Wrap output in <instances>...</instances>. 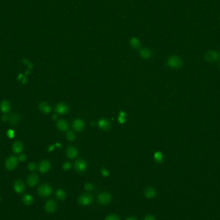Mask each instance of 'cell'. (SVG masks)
Masks as SVG:
<instances>
[{"label": "cell", "instance_id": "6da1fadb", "mask_svg": "<svg viewBox=\"0 0 220 220\" xmlns=\"http://www.w3.org/2000/svg\"><path fill=\"white\" fill-rule=\"evenodd\" d=\"M167 65L172 69H179L183 66V61L179 56L173 55L167 58Z\"/></svg>", "mask_w": 220, "mask_h": 220}, {"label": "cell", "instance_id": "7a4b0ae2", "mask_svg": "<svg viewBox=\"0 0 220 220\" xmlns=\"http://www.w3.org/2000/svg\"><path fill=\"white\" fill-rule=\"evenodd\" d=\"M204 59L209 63L218 62L220 60V53L216 50H209L205 53Z\"/></svg>", "mask_w": 220, "mask_h": 220}, {"label": "cell", "instance_id": "3957f363", "mask_svg": "<svg viewBox=\"0 0 220 220\" xmlns=\"http://www.w3.org/2000/svg\"><path fill=\"white\" fill-rule=\"evenodd\" d=\"M37 193L41 197H48L52 193V188L48 184H43L39 187Z\"/></svg>", "mask_w": 220, "mask_h": 220}, {"label": "cell", "instance_id": "277c9868", "mask_svg": "<svg viewBox=\"0 0 220 220\" xmlns=\"http://www.w3.org/2000/svg\"><path fill=\"white\" fill-rule=\"evenodd\" d=\"M18 158L15 156H11L7 158L5 161V167L9 171L15 169L18 165Z\"/></svg>", "mask_w": 220, "mask_h": 220}, {"label": "cell", "instance_id": "5b68a950", "mask_svg": "<svg viewBox=\"0 0 220 220\" xmlns=\"http://www.w3.org/2000/svg\"><path fill=\"white\" fill-rule=\"evenodd\" d=\"M93 198L90 194H82L79 198L78 202L80 205L83 206H87L91 204L93 202Z\"/></svg>", "mask_w": 220, "mask_h": 220}, {"label": "cell", "instance_id": "8992f818", "mask_svg": "<svg viewBox=\"0 0 220 220\" xmlns=\"http://www.w3.org/2000/svg\"><path fill=\"white\" fill-rule=\"evenodd\" d=\"M112 196L108 192H102L98 196L97 201L101 205H108L112 202Z\"/></svg>", "mask_w": 220, "mask_h": 220}, {"label": "cell", "instance_id": "52a82bcc", "mask_svg": "<svg viewBox=\"0 0 220 220\" xmlns=\"http://www.w3.org/2000/svg\"><path fill=\"white\" fill-rule=\"evenodd\" d=\"M74 168L77 172L79 173H84L87 169V164L85 160L82 159L77 160L74 163Z\"/></svg>", "mask_w": 220, "mask_h": 220}, {"label": "cell", "instance_id": "ba28073f", "mask_svg": "<svg viewBox=\"0 0 220 220\" xmlns=\"http://www.w3.org/2000/svg\"><path fill=\"white\" fill-rule=\"evenodd\" d=\"M55 112L57 114L64 115L69 112V107L64 102H60L57 104L55 107Z\"/></svg>", "mask_w": 220, "mask_h": 220}, {"label": "cell", "instance_id": "9c48e42d", "mask_svg": "<svg viewBox=\"0 0 220 220\" xmlns=\"http://www.w3.org/2000/svg\"><path fill=\"white\" fill-rule=\"evenodd\" d=\"M39 180H40V178H39L37 174L31 173L28 176L27 179V185L30 187H33L37 184L39 182Z\"/></svg>", "mask_w": 220, "mask_h": 220}, {"label": "cell", "instance_id": "30bf717a", "mask_svg": "<svg viewBox=\"0 0 220 220\" xmlns=\"http://www.w3.org/2000/svg\"><path fill=\"white\" fill-rule=\"evenodd\" d=\"M39 170L42 173H46L48 172L51 169V164L48 160H42L39 165Z\"/></svg>", "mask_w": 220, "mask_h": 220}, {"label": "cell", "instance_id": "8fae6325", "mask_svg": "<svg viewBox=\"0 0 220 220\" xmlns=\"http://www.w3.org/2000/svg\"><path fill=\"white\" fill-rule=\"evenodd\" d=\"M13 187H14V191L18 194L23 193L25 190V185L21 180H17L15 181Z\"/></svg>", "mask_w": 220, "mask_h": 220}, {"label": "cell", "instance_id": "7c38bea8", "mask_svg": "<svg viewBox=\"0 0 220 220\" xmlns=\"http://www.w3.org/2000/svg\"><path fill=\"white\" fill-rule=\"evenodd\" d=\"M44 209L48 213H53L57 209V203L54 200H48V201L45 203L44 205Z\"/></svg>", "mask_w": 220, "mask_h": 220}, {"label": "cell", "instance_id": "4fadbf2b", "mask_svg": "<svg viewBox=\"0 0 220 220\" xmlns=\"http://www.w3.org/2000/svg\"><path fill=\"white\" fill-rule=\"evenodd\" d=\"M72 126H73V128L74 129L75 131H76L77 132H81L84 129H85V124L82 119H77L74 120V121L73 122Z\"/></svg>", "mask_w": 220, "mask_h": 220}, {"label": "cell", "instance_id": "5bb4252c", "mask_svg": "<svg viewBox=\"0 0 220 220\" xmlns=\"http://www.w3.org/2000/svg\"><path fill=\"white\" fill-rule=\"evenodd\" d=\"M98 126L102 131H108L111 128V123L108 119L102 118L98 121Z\"/></svg>", "mask_w": 220, "mask_h": 220}, {"label": "cell", "instance_id": "9a60e30c", "mask_svg": "<svg viewBox=\"0 0 220 220\" xmlns=\"http://www.w3.org/2000/svg\"><path fill=\"white\" fill-rule=\"evenodd\" d=\"M66 156L70 159H74L77 157L79 154V152L77 149L74 146H69L67 147L66 150Z\"/></svg>", "mask_w": 220, "mask_h": 220}, {"label": "cell", "instance_id": "2e32d148", "mask_svg": "<svg viewBox=\"0 0 220 220\" xmlns=\"http://www.w3.org/2000/svg\"><path fill=\"white\" fill-rule=\"evenodd\" d=\"M139 55L144 59H150L153 56V53L150 48H142L139 50Z\"/></svg>", "mask_w": 220, "mask_h": 220}, {"label": "cell", "instance_id": "e0dca14e", "mask_svg": "<svg viewBox=\"0 0 220 220\" xmlns=\"http://www.w3.org/2000/svg\"><path fill=\"white\" fill-rule=\"evenodd\" d=\"M9 119L10 124L13 126H17L19 124L21 120V115L17 113H12L10 114Z\"/></svg>", "mask_w": 220, "mask_h": 220}, {"label": "cell", "instance_id": "ac0fdd59", "mask_svg": "<svg viewBox=\"0 0 220 220\" xmlns=\"http://www.w3.org/2000/svg\"><path fill=\"white\" fill-rule=\"evenodd\" d=\"M39 109L41 112H42L44 114H48L51 111V107L48 103L46 102H42L39 104L38 106Z\"/></svg>", "mask_w": 220, "mask_h": 220}, {"label": "cell", "instance_id": "d6986e66", "mask_svg": "<svg viewBox=\"0 0 220 220\" xmlns=\"http://www.w3.org/2000/svg\"><path fill=\"white\" fill-rule=\"evenodd\" d=\"M56 126H57V129L61 131H68V129L69 128L68 122L65 120H63V119H61V120H58L56 123Z\"/></svg>", "mask_w": 220, "mask_h": 220}, {"label": "cell", "instance_id": "ffe728a7", "mask_svg": "<svg viewBox=\"0 0 220 220\" xmlns=\"http://www.w3.org/2000/svg\"><path fill=\"white\" fill-rule=\"evenodd\" d=\"M12 148L13 151H14L15 153L18 154V153H20L21 152H22V151L23 150L24 146L21 141L17 140V141H15L14 143H13Z\"/></svg>", "mask_w": 220, "mask_h": 220}, {"label": "cell", "instance_id": "44dd1931", "mask_svg": "<svg viewBox=\"0 0 220 220\" xmlns=\"http://www.w3.org/2000/svg\"><path fill=\"white\" fill-rule=\"evenodd\" d=\"M10 109H11L10 103L8 101L4 100L0 103V110H1L2 112L4 113H9L10 112Z\"/></svg>", "mask_w": 220, "mask_h": 220}, {"label": "cell", "instance_id": "7402d4cb", "mask_svg": "<svg viewBox=\"0 0 220 220\" xmlns=\"http://www.w3.org/2000/svg\"><path fill=\"white\" fill-rule=\"evenodd\" d=\"M129 44H130V46L133 49H138L141 47L140 41L136 37H133L132 38L130 39V40H129Z\"/></svg>", "mask_w": 220, "mask_h": 220}, {"label": "cell", "instance_id": "603a6c76", "mask_svg": "<svg viewBox=\"0 0 220 220\" xmlns=\"http://www.w3.org/2000/svg\"><path fill=\"white\" fill-rule=\"evenodd\" d=\"M144 195L147 198H153L157 196V192L153 187H147L144 191Z\"/></svg>", "mask_w": 220, "mask_h": 220}, {"label": "cell", "instance_id": "cb8c5ba5", "mask_svg": "<svg viewBox=\"0 0 220 220\" xmlns=\"http://www.w3.org/2000/svg\"><path fill=\"white\" fill-rule=\"evenodd\" d=\"M22 201L26 205H31L34 202V198L30 194H26L22 198Z\"/></svg>", "mask_w": 220, "mask_h": 220}, {"label": "cell", "instance_id": "d4e9b609", "mask_svg": "<svg viewBox=\"0 0 220 220\" xmlns=\"http://www.w3.org/2000/svg\"><path fill=\"white\" fill-rule=\"evenodd\" d=\"M154 161H156L157 163H158V164L162 163L164 161V155H163L162 153H161L160 151L155 152L154 154Z\"/></svg>", "mask_w": 220, "mask_h": 220}, {"label": "cell", "instance_id": "484cf974", "mask_svg": "<svg viewBox=\"0 0 220 220\" xmlns=\"http://www.w3.org/2000/svg\"><path fill=\"white\" fill-rule=\"evenodd\" d=\"M55 196L56 198L59 199V200H63L66 198V192L63 189H58L56 192H55Z\"/></svg>", "mask_w": 220, "mask_h": 220}, {"label": "cell", "instance_id": "4316f807", "mask_svg": "<svg viewBox=\"0 0 220 220\" xmlns=\"http://www.w3.org/2000/svg\"><path fill=\"white\" fill-rule=\"evenodd\" d=\"M126 113L124 111H120L118 116V121L120 124H123L126 122Z\"/></svg>", "mask_w": 220, "mask_h": 220}, {"label": "cell", "instance_id": "83f0119b", "mask_svg": "<svg viewBox=\"0 0 220 220\" xmlns=\"http://www.w3.org/2000/svg\"><path fill=\"white\" fill-rule=\"evenodd\" d=\"M66 137L67 140L70 142H73L75 139V135L74 132L73 131H71V130L67 131L66 134Z\"/></svg>", "mask_w": 220, "mask_h": 220}, {"label": "cell", "instance_id": "f1b7e54d", "mask_svg": "<svg viewBox=\"0 0 220 220\" xmlns=\"http://www.w3.org/2000/svg\"><path fill=\"white\" fill-rule=\"evenodd\" d=\"M105 220H120V217L117 214H112L107 216Z\"/></svg>", "mask_w": 220, "mask_h": 220}, {"label": "cell", "instance_id": "f546056e", "mask_svg": "<svg viewBox=\"0 0 220 220\" xmlns=\"http://www.w3.org/2000/svg\"><path fill=\"white\" fill-rule=\"evenodd\" d=\"M37 168V165L36 164H35L34 162H31L29 163L28 165V169L30 171H34Z\"/></svg>", "mask_w": 220, "mask_h": 220}, {"label": "cell", "instance_id": "4dcf8cb0", "mask_svg": "<svg viewBox=\"0 0 220 220\" xmlns=\"http://www.w3.org/2000/svg\"><path fill=\"white\" fill-rule=\"evenodd\" d=\"M94 188L93 185L92 183H86L85 185V189L88 191H92Z\"/></svg>", "mask_w": 220, "mask_h": 220}, {"label": "cell", "instance_id": "1f68e13d", "mask_svg": "<svg viewBox=\"0 0 220 220\" xmlns=\"http://www.w3.org/2000/svg\"><path fill=\"white\" fill-rule=\"evenodd\" d=\"M101 174H102V175L103 176H105V177L108 176L109 174V171L106 169V168H104V167H102V169H101Z\"/></svg>", "mask_w": 220, "mask_h": 220}, {"label": "cell", "instance_id": "d6a6232c", "mask_svg": "<svg viewBox=\"0 0 220 220\" xmlns=\"http://www.w3.org/2000/svg\"><path fill=\"white\" fill-rule=\"evenodd\" d=\"M63 167L64 170L66 171L69 170L71 168V164L69 162V161H66V162L63 164Z\"/></svg>", "mask_w": 220, "mask_h": 220}, {"label": "cell", "instance_id": "836d02e7", "mask_svg": "<svg viewBox=\"0 0 220 220\" xmlns=\"http://www.w3.org/2000/svg\"><path fill=\"white\" fill-rule=\"evenodd\" d=\"M17 158H18L19 161H21V162H23V161H25L26 160H27V156H26V155L24 154H21L19 155Z\"/></svg>", "mask_w": 220, "mask_h": 220}, {"label": "cell", "instance_id": "e575fe53", "mask_svg": "<svg viewBox=\"0 0 220 220\" xmlns=\"http://www.w3.org/2000/svg\"><path fill=\"white\" fill-rule=\"evenodd\" d=\"M7 135L9 136V137L13 138V137H14V131L12 130V129H9V130L8 131V132H7Z\"/></svg>", "mask_w": 220, "mask_h": 220}, {"label": "cell", "instance_id": "d590c367", "mask_svg": "<svg viewBox=\"0 0 220 220\" xmlns=\"http://www.w3.org/2000/svg\"><path fill=\"white\" fill-rule=\"evenodd\" d=\"M144 220H156V218L153 215H147L145 217Z\"/></svg>", "mask_w": 220, "mask_h": 220}, {"label": "cell", "instance_id": "8d00e7d4", "mask_svg": "<svg viewBox=\"0 0 220 220\" xmlns=\"http://www.w3.org/2000/svg\"><path fill=\"white\" fill-rule=\"evenodd\" d=\"M9 116L6 115H3V116L2 117V119L3 121H7V120H9Z\"/></svg>", "mask_w": 220, "mask_h": 220}, {"label": "cell", "instance_id": "74e56055", "mask_svg": "<svg viewBox=\"0 0 220 220\" xmlns=\"http://www.w3.org/2000/svg\"><path fill=\"white\" fill-rule=\"evenodd\" d=\"M126 220H137V219L134 218H127V219H126Z\"/></svg>", "mask_w": 220, "mask_h": 220}, {"label": "cell", "instance_id": "f35d334b", "mask_svg": "<svg viewBox=\"0 0 220 220\" xmlns=\"http://www.w3.org/2000/svg\"><path fill=\"white\" fill-rule=\"evenodd\" d=\"M219 71H220V64H219Z\"/></svg>", "mask_w": 220, "mask_h": 220}, {"label": "cell", "instance_id": "ab89813d", "mask_svg": "<svg viewBox=\"0 0 220 220\" xmlns=\"http://www.w3.org/2000/svg\"><path fill=\"white\" fill-rule=\"evenodd\" d=\"M0 202H1V197H0Z\"/></svg>", "mask_w": 220, "mask_h": 220}]
</instances>
